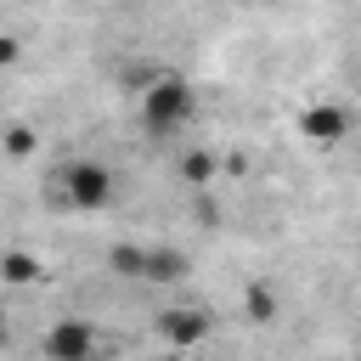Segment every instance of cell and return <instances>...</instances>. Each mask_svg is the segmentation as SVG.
Listing matches in <instances>:
<instances>
[{"instance_id":"277c9868","label":"cell","mask_w":361,"mask_h":361,"mask_svg":"<svg viewBox=\"0 0 361 361\" xmlns=\"http://www.w3.org/2000/svg\"><path fill=\"white\" fill-rule=\"evenodd\" d=\"M158 333H164V344H169L175 355H192V350L214 333V316L197 310V305H169V310L158 316Z\"/></svg>"},{"instance_id":"6da1fadb","label":"cell","mask_w":361,"mask_h":361,"mask_svg":"<svg viewBox=\"0 0 361 361\" xmlns=\"http://www.w3.org/2000/svg\"><path fill=\"white\" fill-rule=\"evenodd\" d=\"M135 118H141L147 135H175V130H186V124L197 118V90H192L180 73H158V79L141 90Z\"/></svg>"},{"instance_id":"8fae6325","label":"cell","mask_w":361,"mask_h":361,"mask_svg":"<svg viewBox=\"0 0 361 361\" xmlns=\"http://www.w3.org/2000/svg\"><path fill=\"white\" fill-rule=\"evenodd\" d=\"M6 152H11V158H28V152H34V130H28V124H11V130H6Z\"/></svg>"},{"instance_id":"52a82bcc","label":"cell","mask_w":361,"mask_h":361,"mask_svg":"<svg viewBox=\"0 0 361 361\" xmlns=\"http://www.w3.org/2000/svg\"><path fill=\"white\" fill-rule=\"evenodd\" d=\"M186 271H192V259L180 248H152V259H147V282H180Z\"/></svg>"},{"instance_id":"5b68a950","label":"cell","mask_w":361,"mask_h":361,"mask_svg":"<svg viewBox=\"0 0 361 361\" xmlns=\"http://www.w3.org/2000/svg\"><path fill=\"white\" fill-rule=\"evenodd\" d=\"M299 130H305L316 147H338V141L350 135V113H344L338 102H316V107L299 113Z\"/></svg>"},{"instance_id":"9c48e42d","label":"cell","mask_w":361,"mask_h":361,"mask_svg":"<svg viewBox=\"0 0 361 361\" xmlns=\"http://www.w3.org/2000/svg\"><path fill=\"white\" fill-rule=\"evenodd\" d=\"M214 169H220V164H214V152H203V147H197V152H180V164H175V175H180L186 186H209Z\"/></svg>"},{"instance_id":"7c38bea8","label":"cell","mask_w":361,"mask_h":361,"mask_svg":"<svg viewBox=\"0 0 361 361\" xmlns=\"http://www.w3.org/2000/svg\"><path fill=\"white\" fill-rule=\"evenodd\" d=\"M169 361H186V355H169Z\"/></svg>"},{"instance_id":"4fadbf2b","label":"cell","mask_w":361,"mask_h":361,"mask_svg":"<svg viewBox=\"0 0 361 361\" xmlns=\"http://www.w3.org/2000/svg\"><path fill=\"white\" fill-rule=\"evenodd\" d=\"M355 361H361V350H355Z\"/></svg>"},{"instance_id":"7a4b0ae2","label":"cell","mask_w":361,"mask_h":361,"mask_svg":"<svg viewBox=\"0 0 361 361\" xmlns=\"http://www.w3.org/2000/svg\"><path fill=\"white\" fill-rule=\"evenodd\" d=\"M62 197L79 209V214H102L113 203V169L102 158H73L62 169Z\"/></svg>"},{"instance_id":"3957f363","label":"cell","mask_w":361,"mask_h":361,"mask_svg":"<svg viewBox=\"0 0 361 361\" xmlns=\"http://www.w3.org/2000/svg\"><path fill=\"white\" fill-rule=\"evenodd\" d=\"M39 355L45 361H96V322L85 316H56L39 333Z\"/></svg>"},{"instance_id":"ba28073f","label":"cell","mask_w":361,"mask_h":361,"mask_svg":"<svg viewBox=\"0 0 361 361\" xmlns=\"http://www.w3.org/2000/svg\"><path fill=\"white\" fill-rule=\"evenodd\" d=\"M243 316L248 322H276V288L271 282H248V293H243Z\"/></svg>"},{"instance_id":"8992f818","label":"cell","mask_w":361,"mask_h":361,"mask_svg":"<svg viewBox=\"0 0 361 361\" xmlns=\"http://www.w3.org/2000/svg\"><path fill=\"white\" fill-rule=\"evenodd\" d=\"M147 259H152L147 243H113L107 248V271L124 276V282H147Z\"/></svg>"},{"instance_id":"30bf717a","label":"cell","mask_w":361,"mask_h":361,"mask_svg":"<svg viewBox=\"0 0 361 361\" xmlns=\"http://www.w3.org/2000/svg\"><path fill=\"white\" fill-rule=\"evenodd\" d=\"M0 271H6V282H11V288L39 282V259H34V254H23V248H11V254L0 259Z\"/></svg>"}]
</instances>
